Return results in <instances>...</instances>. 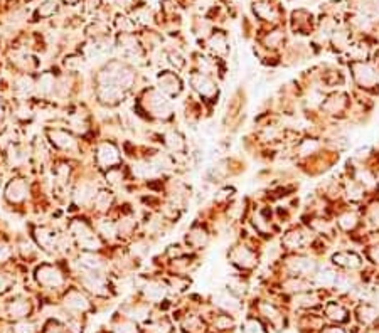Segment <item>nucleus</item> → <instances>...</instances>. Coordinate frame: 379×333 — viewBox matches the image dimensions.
I'll use <instances>...</instances> for the list:
<instances>
[{
  "mask_svg": "<svg viewBox=\"0 0 379 333\" xmlns=\"http://www.w3.org/2000/svg\"><path fill=\"white\" fill-rule=\"evenodd\" d=\"M354 69V76H356V81H358L361 86H366V88H371L376 84V79H378V74L369 64H364V63H358L352 66Z\"/></svg>",
  "mask_w": 379,
  "mask_h": 333,
  "instance_id": "nucleus-1",
  "label": "nucleus"
},
{
  "mask_svg": "<svg viewBox=\"0 0 379 333\" xmlns=\"http://www.w3.org/2000/svg\"><path fill=\"white\" fill-rule=\"evenodd\" d=\"M192 86L200 93V96L204 98H211L214 96V93H217V88L216 84H214V81H211V79L207 78V74H194L192 76Z\"/></svg>",
  "mask_w": 379,
  "mask_h": 333,
  "instance_id": "nucleus-2",
  "label": "nucleus"
},
{
  "mask_svg": "<svg viewBox=\"0 0 379 333\" xmlns=\"http://www.w3.org/2000/svg\"><path fill=\"white\" fill-rule=\"evenodd\" d=\"M159 84H160V90H162L164 93H167V95H179L181 91V81L179 78L176 76V74L172 73H164L159 76Z\"/></svg>",
  "mask_w": 379,
  "mask_h": 333,
  "instance_id": "nucleus-3",
  "label": "nucleus"
},
{
  "mask_svg": "<svg viewBox=\"0 0 379 333\" xmlns=\"http://www.w3.org/2000/svg\"><path fill=\"white\" fill-rule=\"evenodd\" d=\"M98 160H100V163L105 167L115 165V163H118V160H120L118 150L111 143H103L100 146V150H98Z\"/></svg>",
  "mask_w": 379,
  "mask_h": 333,
  "instance_id": "nucleus-4",
  "label": "nucleus"
},
{
  "mask_svg": "<svg viewBox=\"0 0 379 333\" xmlns=\"http://www.w3.org/2000/svg\"><path fill=\"white\" fill-rule=\"evenodd\" d=\"M37 278L42 285H49V286H56V285H61L62 283L59 271L54 269L52 266H42V268H39Z\"/></svg>",
  "mask_w": 379,
  "mask_h": 333,
  "instance_id": "nucleus-5",
  "label": "nucleus"
},
{
  "mask_svg": "<svg viewBox=\"0 0 379 333\" xmlns=\"http://www.w3.org/2000/svg\"><path fill=\"white\" fill-rule=\"evenodd\" d=\"M288 266L293 273L303 274V276H307V274L315 271V263L312 259H309V257H293V259L288 261Z\"/></svg>",
  "mask_w": 379,
  "mask_h": 333,
  "instance_id": "nucleus-6",
  "label": "nucleus"
},
{
  "mask_svg": "<svg viewBox=\"0 0 379 333\" xmlns=\"http://www.w3.org/2000/svg\"><path fill=\"white\" fill-rule=\"evenodd\" d=\"M231 257L236 264H239L241 268H253L255 266V256L253 252L248 249V247H236V249L231 252Z\"/></svg>",
  "mask_w": 379,
  "mask_h": 333,
  "instance_id": "nucleus-7",
  "label": "nucleus"
},
{
  "mask_svg": "<svg viewBox=\"0 0 379 333\" xmlns=\"http://www.w3.org/2000/svg\"><path fill=\"white\" fill-rule=\"evenodd\" d=\"M334 263L342 266V268H359L361 259L354 252H337V254L334 256Z\"/></svg>",
  "mask_w": 379,
  "mask_h": 333,
  "instance_id": "nucleus-8",
  "label": "nucleus"
},
{
  "mask_svg": "<svg viewBox=\"0 0 379 333\" xmlns=\"http://www.w3.org/2000/svg\"><path fill=\"white\" fill-rule=\"evenodd\" d=\"M35 88H37L39 95H42V96L52 95V93L56 91V79H54V76H52V74H49V73L42 74V76L39 78L37 86H35Z\"/></svg>",
  "mask_w": 379,
  "mask_h": 333,
  "instance_id": "nucleus-9",
  "label": "nucleus"
},
{
  "mask_svg": "<svg viewBox=\"0 0 379 333\" xmlns=\"http://www.w3.org/2000/svg\"><path fill=\"white\" fill-rule=\"evenodd\" d=\"M283 242L290 249H300L302 246L307 244V236L303 230H293V232H288L287 236H285Z\"/></svg>",
  "mask_w": 379,
  "mask_h": 333,
  "instance_id": "nucleus-10",
  "label": "nucleus"
},
{
  "mask_svg": "<svg viewBox=\"0 0 379 333\" xmlns=\"http://www.w3.org/2000/svg\"><path fill=\"white\" fill-rule=\"evenodd\" d=\"M27 157H29V153L25 152L24 146L14 145L8 148V162H10V165L19 167V165H22V163H25Z\"/></svg>",
  "mask_w": 379,
  "mask_h": 333,
  "instance_id": "nucleus-11",
  "label": "nucleus"
},
{
  "mask_svg": "<svg viewBox=\"0 0 379 333\" xmlns=\"http://www.w3.org/2000/svg\"><path fill=\"white\" fill-rule=\"evenodd\" d=\"M95 199V190L90 184H79L74 190V201L78 204H88Z\"/></svg>",
  "mask_w": 379,
  "mask_h": 333,
  "instance_id": "nucleus-12",
  "label": "nucleus"
},
{
  "mask_svg": "<svg viewBox=\"0 0 379 333\" xmlns=\"http://www.w3.org/2000/svg\"><path fill=\"white\" fill-rule=\"evenodd\" d=\"M25 192H27V189H25V184L20 180L17 182H12L10 185H8L7 189V197L10 199L12 202H19L22 201V199L25 197Z\"/></svg>",
  "mask_w": 379,
  "mask_h": 333,
  "instance_id": "nucleus-13",
  "label": "nucleus"
},
{
  "mask_svg": "<svg viewBox=\"0 0 379 333\" xmlns=\"http://www.w3.org/2000/svg\"><path fill=\"white\" fill-rule=\"evenodd\" d=\"M34 88H35V86H34L32 78H29V76H20V78H17V81H15V84H14V91H15L19 96H29L30 93H32Z\"/></svg>",
  "mask_w": 379,
  "mask_h": 333,
  "instance_id": "nucleus-14",
  "label": "nucleus"
},
{
  "mask_svg": "<svg viewBox=\"0 0 379 333\" xmlns=\"http://www.w3.org/2000/svg\"><path fill=\"white\" fill-rule=\"evenodd\" d=\"M166 143H167L169 148H171L172 152H176V153L184 152V148H186V141H184V138H182L181 133H177V131L169 133V135L166 136Z\"/></svg>",
  "mask_w": 379,
  "mask_h": 333,
  "instance_id": "nucleus-15",
  "label": "nucleus"
},
{
  "mask_svg": "<svg viewBox=\"0 0 379 333\" xmlns=\"http://www.w3.org/2000/svg\"><path fill=\"white\" fill-rule=\"evenodd\" d=\"M187 242L190 244V246L194 247H202L207 244V234L204 229L200 227H194L192 230H190V234L187 236Z\"/></svg>",
  "mask_w": 379,
  "mask_h": 333,
  "instance_id": "nucleus-16",
  "label": "nucleus"
},
{
  "mask_svg": "<svg viewBox=\"0 0 379 333\" xmlns=\"http://www.w3.org/2000/svg\"><path fill=\"white\" fill-rule=\"evenodd\" d=\"M35 237H37L39 246L44 247V249H49V247H52V246H56L57 244L56 236L52 234V230H49V229H37Z\"/></svg>",
  "mask_w": 379,
  "mask_h": 333,
  "instance_id": "nucleus-17",
  "label": "nucleus"
},
{
  "mask_svg": "<svg viewBox=\"0 0 379 333\" xmlns=\"http://www.w3.org/2000/svg\"><path fill=\"white\" fill-rule=\"evenodd\" d=\"M79 263H81L83 268L88 271H98L101 268V264H103L100 257L95 256V252H84V254H81Z\"/></svg>",
  "mask_w": 379,
  "mask_h": 333,
  "instance_id": "nucleus-18",
  "label": "nucleus"
},
{
  "mask_svg": "<svg viewBox=\"0 0 379 333\" xmlns=\"http://www.w3.org/2000/svg\"><path fill=\"white\" fill-rule=\"evenodd\" d=\"M51 138H52V143L59 146V148H71V146L74 145V141L71 140V136L66 131H59V130L52 131Z\"/></svg>",
  "mask_w": 379,
  "mask_h": 333,
  "instance_id": "nucleus-19",
  "label": "nucleus"
},
{
  "mask_svg": "<svg viewBox=\"0 0 379 333\" xmlns=\"http://www.w3.org/2000/svg\"><path fill=\"white\" fill-rule=\"evenodd\" d=\"M209 44H211V47L216 51V54H224V52L227 51V39H226V35L221 32L214 34Z\"/></svg>",
  "mask_w": 379,
  "mask_h": 333,
  "instance_id": "nucleus-20",
  "label": "nucleus"
},
{
  "mask_svg": "<svg viewBox=\"0 0 379 333\" xmlns=\"http://www.w3.org/2000/svg\"><path fill=\"white\" fill-rule=\"evenodd\" d=\"M217 305L224 310H236L239 306L238 301L234 300V296H231L229 293H222V295L217 296Z\"/></svg>",
  "mask_w": 379,
  "mask_h": 333,
  "instance_id": "nucleus-21",
  "label": "nucleus"
},
{
  "mask_svg": "<svg viewBox=\"0 0 379 333\" xmlns=\"http://www.w3.org/2000/svg\"><path fill=\"white\" fill-rule=\"evenodd\" d=\"M255 12L261 19L265 20H273L275 19V12H273V7L270 3H256L255 5Z\"/></svg>",
  "mask_w": 379,
  "mask_h": 333,
  "instance_id": "nucleus-22",
  "label": "nucleus"
},
{
  "mask_svg": "<svg viewBox=\"0 0 379 333\" xmlns=\"http://www.w3.org/2000/svg\"><path fill=\"white\" fill-rule=\"evenodd\" d=\"M356 224H358V217H356L354 214H351V212H346V214H342L341 217H339V225H341L344 230L354 229Z\"/></svg>",
  "mask_w": 379,
  "mask_h": 333,
  "instance_id": "nucleus-23",
  "label": "nucleus"
},
{
  "mask_svg": "<svg viewBox=\"0 0 379 333\" xmlns=\"http://www.w3.org/2000/svg\"><path fill=\"white\" fill-rule=\"evenodd\" d=\"M317 279L322 285H334V283H337V274L334 273V271H331V269H324V271H320V273L317 274Z\"/></svg>",
  "mask_w": 379,
  "mask_h": 333,
  "instance_id": "nucleus-24",
  "label": "nucleus"
},
{
  "mask_svg": "<svg viewBox=\"0 0 379 333\" xmlns=\"http://www.w3.org/2000/svg\"><path fill=\"white\" fill-rule=\"evenodd\" d=\"M327 315H329L331 318H334V320H339V322L346 320V312H344V308H342V306H339V305H336V303H332V305L327 306Z\"/></svg>",
  "mask_w": 379,
  "mask_h": 333,
  "instance_id": "nucleus-25",
  "label": "nucleus"
},
{
  "mask_svg": "<svg viewBox=\"0 0 379 333\" xmlns=\"http://www.w3.org/2000/svg\"><path fill=\"white\" fill-rule=\"evenodd\" d=\"M110 202H111V195H110V192H100V194H96V197H95V204H96V207L98 209H106L110 206Z\"/></svg>",
  "mask_w": 379,
  "mask_h": 333,
  "instance_id": "nucleus-26",
  "label": "nucleus"
},
{
  "mask_svg": "<svg viewBox=\"0 0 379 333\" xmlns=\"http://www.w3.org/2000/svg\"><path fill=\"white\" fill-rule=\"evenodd\" d=\"M317 141H315V140H305V141H302V145H300V153L302 155H309L310 152H312V150H315V148H317Z\"/></svg>",
  "mask_w": 379,
  "mask_h": 333,
  "instance_id": "nucleus-27",
  "label": "nucleus"
},
{
  "mask_svg": "<svg viewBox=\"0 0 379 333\" xmlns=\"http://www.w3.org/2000/svg\"><path fill=\"white\" fill-rule=\"evenodd\" d=\"M244 333H265V332H263L260 323L255 322V320H249L246 323V328H244Z\"/></svg>",
  "mask_w": 379,
  "mask_h": 333,
  "instance_id": "nucleus-28",
  "label": "nucleus"
},
{
  "mask_svg": "<svg viewBox=\"0 0 379 333\" xmlns=\"http://www.w3.org/2000/svg\"><path fill=\"white\" fill-rule=\"evenodd\" d=\"M282 39H283V37H282V34H280L278 30H276V32L270 34L268 37H266V44H270L271 47H276L280 42H282ZM270 46H268V47H270Z\"/></svg>",
  "mask_w": 379,
  "mask_h": 333,
  "instance_id": "nucleus-29",
  "label": "nucleus"
},
{
  "mask_svg": "<svg viewBox=\"0 0 379 333\" xmlns=\"http://www.w3.org/2000/svg\"><path fill=\"white\" fill-rule=\"evenodd\" d=\"M106 179H108L111 184H118V182L123 179V174H122V170H117V168H113V170L108 172Z\"/></svg>",
  "mask_w": 379,
  "mask_h": 333,
  "instance_id": "nucleus-30",
  "label": "nucleus"
},
{
  "mask_svg": "<svg viewBox=\"0 0 379 333\" xmlns=\"http://www.w3.org/2000/svg\"><path fill=\"white\" fill-rule=\"evenodd\" d=\"M56 12V3L54 2H47V3H44V5L39 8V14L41 15H51V14H54Z\"/></svg>",
  "mask_w": 379,
  "mask_h": 333,
  "instance_id": "nucleus-31",
  "label": "nucleus"
},
{
  "mask_svg": "<svg viewBox=\"0 0 379 333\" xmlns=\"http://www.w3.org/2000/svg\"><path fill=\"white\" fill-rule=\"evenodd\" d=\"M169 57H171V63L174 66H177L179 69L182 68V66H184V59H182V57L177 54V52H171V54H169Z\"/></svg>",
  "mask_w": 379,
  "mask_h": 333,
  "instance_id": "nucleus-32",
  "label": "nucleus"
},
{
  "mask_svg": "<svg viewBox=\"0 0 379 333\" xmlns=\"http://www.w3.org/2000/svg\"><path fill=\"white\" fill-rule=\"evenodd\" d=\"M8 254H10V249H8V246L5 242H0V261L7 259Z\"/></svg>",
  "mask_w": 379,
  "mask_h": 333,
  "instance_id": "nucleus-33",
  "label": "nucleus"
},
{
  "mask_svg": "<svg viewBox=\"0 0 379 333\" xmlns=\"http://www.w3.org/2000/svg\"><path fill=\"white\" fill-rule=\"evenodd\" d=\"M371 257H373L374 263H378V264H379V246H378V247H374V249L371 251Z\"/></svg>",
  "mask_w": 379,
  "mask_h": 333,
  "instance_id": "nucleus-34",
  "label": "nucleus"
},
{
  "mask_svg": "<svg viewBox=\"0 0 379 333\" xmlns=\"http://www.w3.org/2000/svg\"><path fill=\"white\" fill-rule=\"evenodd\" d=\"M118 3H123V7H127V5H130L132 3V0H117Z\"/></svg>",
  "mask_w": 379,
  "mask_h": 333,
  "instance_id": "nucleus-35",
  "label": "nucleus"
},
{
  "mask_svg": "<svg viewBox=\"0 0 379 333\" xmlns=\"http://www.w3.org/2000/svg\"><path fill=\"white\" fill-rule=\"evenodd\" d=\"M327 333H344V332L341 328H331V330H327Z\"/></svg>",
  "mask_w": 379,
  "mask_h": 333,
  "instance_id": "nucleus-36",
  "label": "nucleus"
},
{
  "mask_svg": "<svg viewBox=\"0 0 379 333\" xmlns=\"http://www.w3.org/2000/svg\"><path fill=\"white\" fill-rule=\"evenodd\" d=\"M0 116H2V103H0Z\"/></svg>",
  "mask_w": 379,
  "mask_h": 333,
  "instance_id": "nucleus-37",
  "label": "nucleus"
}]
</instances>
